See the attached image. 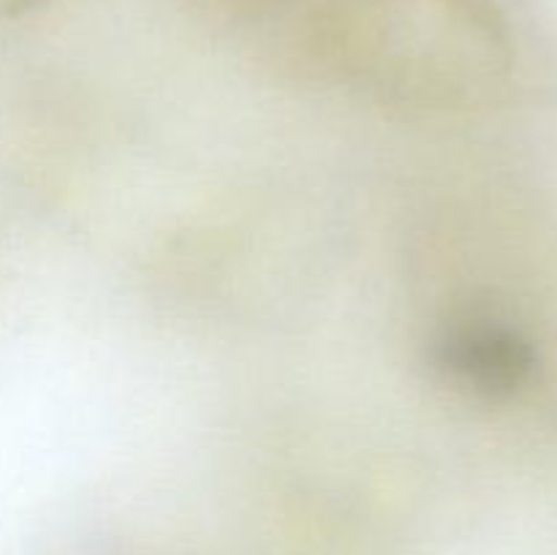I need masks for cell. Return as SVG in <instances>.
Instances as JSON below:
<instances>
[{"label":"cell","mask_w":557,"mask_h":555,"mask_svg":"<svg viewBox=\"0 0 557 555\" xmlns=\"http://www.w3.org/2000/svg\"><path fill=\"white\" fill-rule=\"evenodd\" d=\"M430 362L457 390L498 397L528 373V346L509 326L487 316H455L438 326L430 343Z\"/></svg>","instance_id":"1"}]
</instances>
